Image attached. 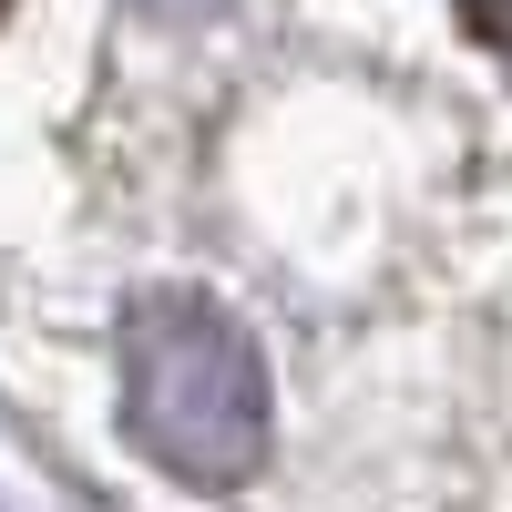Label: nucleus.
I'll return each instance as SVG.
<instances>
[{
    "instance_id": "nucleus-1",
    "label": "nucleus",
    "mask_w": 512,
    "mask_h": 512,
    "mask_svg": "<svg viewBox=\"0 0 512 512\" xmlns=\"http://www.w3.org/2000/svg\"><path fill=\"white\" fill-rule=\"evenodd\" d=\"M123 431L154 472L226 492L267 461V359L256 338L195 287H154L123 308Z\"/></svg>"
},
{
    "instance_id": "nucleus-2",
    "label": "nucleus",
    "mask_w": 512,
    "mask_h": 512,
    "mask_svg": "<svg viewBox=\"0 0 512 512\" xmlns=\"http://www.w3.org/2000/svg\"><path fill=\"white\" fill-rule=\"evenodd\" d=\"M144 11H226V0H144Z\"/></svg>"
}]
</instances>
